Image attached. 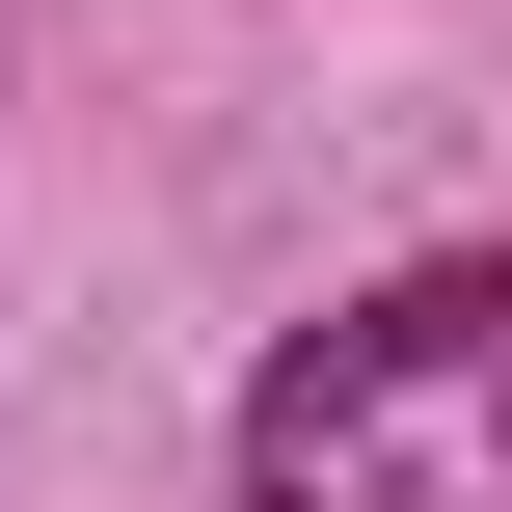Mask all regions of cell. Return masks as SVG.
<instances>
[{"label":"cell","mask_w":512,"mask_h":512,"mask_svg":"<svg viewBox=\"0 0 512 512\" xmlns=\"http://www.w3.org/2000/svg\"><path fill=\"white\" fill-rule=\"evenodd\" d=\"M243 512H512V270H405L243 378Z\"/></svg>","instance_id":"6da1fadb"}]
</instances>
